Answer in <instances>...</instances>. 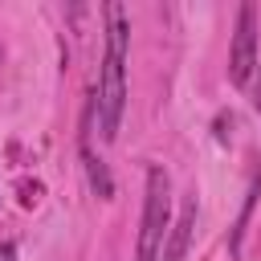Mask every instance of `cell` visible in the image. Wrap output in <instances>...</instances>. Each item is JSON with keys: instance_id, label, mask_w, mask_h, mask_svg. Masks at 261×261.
Returning a JSON list of instances; mask_svg holds the SVG:
<instances>
[{"instance_id": "obj_4", "label": "cell", "mask_w": 261, "mask_h": 261, "mask_svg": "<svg viewBox=\"0 0 261 261\" xmlns=\"http://www.w3.org/2000/svg\"><path fill=\"white\" fill-rule=\"evenodd\" d=\"M192 228H196V200H188V204H184V212H179V220L171 224L167 245H163V261H184L188 241H192Z\"/></svg>"}, {"instance_id": "obj_1", "label": "cell", "mask_w": 261, "mask_h": 261, "mask_svg": "<svg viewBox=\"0 0 261 261\" xmlns=\"http://www.w3.org/2000/svg\"><path fill=\"white\" fill-rule=\"evenodd\" d=\"M126 12L122 4H106V61H102V82H98V126L102 139L118 135L122 106H126Z\"/></svg>"}, {"instance_id": "obj_6", "label": "cell", "mask_w": 261, "mask_h": 261, "mask_svg": "<svg viewBox=\"0 0 261 261\" xmlns=\"http://www.w3.org/2000/svg\"><path fill=\"white\" fill-rule=\"evenodd\" d=\"M0 261H16V249H12V241H0Z\"/></svg>"}, {"instance_id": "obj_3", "label": "cell", "mask_w": 261, "mask_h": 261, "mask_svg": "<svg viewBox=\"0 0 261 261\" xmlns=\"http://www.w3.org/2000/svg\"><path fill=\"white\" fill-rule=\"evenodd\" d=\"M253 61H257V8L241 4V12H237V37H232V57H228V82L245 86L249 73H253Z\"/></svg>"}, {"instance_id": "obj_5", "label": "cell", "mask_w": 261, "mask_h": 261, "mask_svg": "<svg viewBox=\"0 0 261 261\" xmlns=\"http://www.w3.org/2000/svg\"><path fill=\"white\" fill-rule=\"evenodd\" d=\"M86 155V171H90V188L98 192V200H110L114 196V179H110V171H106V163L102 159H94V151H82Z\"/></svg>"}, {"instance_id": "obj_2", "label": "cell", "mask_w": 261, "mask_h": 261, "mask_svg": "<svg viewBox=\"0 0 261 261\" xmlns=\"http://www.w3.org/2000/svg\"><path fill=\"white\" fill-rule=\"evenodd\" d=\"M167 232H171V179L163 167H151L147 200H143V228H139V261H159Z\"/></svg>"}]
</instances>
